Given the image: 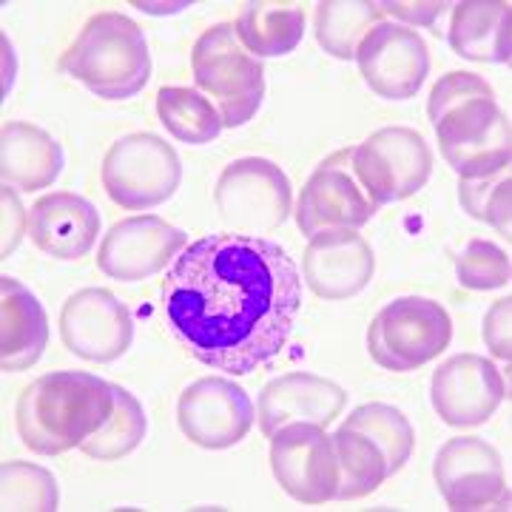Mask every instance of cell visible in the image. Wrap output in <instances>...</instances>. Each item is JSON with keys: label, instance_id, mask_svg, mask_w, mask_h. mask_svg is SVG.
Here are the masks:
<instances>
[{"label": "cell", "instance_id": "cell-34", "mask_svg": "<svg viewBox=\"0 0 512 512\" xmlns=\"http://www.w3.org/2000/svg\"><path fill=\"white\" fill-rule=\"evenodd\" d=\"M0 197H3V248H0V254L12 256L18 251L23 234L29 231V211L20 205L15 188H9V185H3Z\"/></svg>", "mask_w": 512, "mask_h": 512}, {"label": "cell", "instance_id": "cell-1", "mask_svg": "<svg viewBox=\"0 0 512 512\" xmlns=\"http://www.w3.org/2000/svg\"><path fill=\"white\" fill-rule=\"evenodd\" d=\"M160 299L165 325L197 362L248 376L285 348L302 274L274 239L222 231L185 245Z\"/></svg>", "mask_w": 512, "mask_h": 512}, {"label": "cell", "instance_id": "cell-11", "mask_svg": "<svg viewBox=\"0 0 512 512\" xmlns=\"http://www.w3.org/2000/svg\"><path fill=\"white\" fill-rule=\"evenodd\" d=\"M271 470L279 487L299 504L319 507L336 498L339 464L325 427L293 421L271 436Z\"/></svg>", "mask_w": 512, "mask_h": 512}, {"label": "cell", "instance_id": "cell-22", "mask_svg": "<svg viewBox=\"0 0 512 512\" xmlns=\"http://www.w3.org/2000/svg\"><path fill=\"white\" fill-rule=\"evenodd\" d=\"M0 177L18 191L49 188L63 171V148L55 137L32 123H6L0 131Z\"/></svg>", "mask_w": 512, "mask_h": 512}, {"label": "cell", "instance_id": "cell-13", "mask_svg": "<svg viewBox=\"0 0 512 512\" xmlns=\"http://www.w3.org/2000/svg\"><path fill=\"white\" fill-rule=\"evenodd\" d=\"M256 419L248 393L222 376H205L188 384L177 404L180 430L202 450H228L251 433Z\"/></svg>", "mask_w": 512, "mask_h": 512}, {"label": "cell", "instance_id": "cell-33", "mask_svg": "<svg viewBox=\"0 0 512 512\" xmlns=\"http://www.w3.org/2000/svg\"><path fill=\"white\" fill-rule=\"evenodd\" d=\"M510 313H512V299H495L493 308L484 316V342L487 348L493 350V356L504 359L510 365L512 359V342H510Z\"/></svg>", "mask_w": 512, "mask_h": 512}, {"label": "cell", "instance_id": "cell-3", "mask_svg": "<svg viewBox=\"0 0 512 512\" xmlns=\"http://www.w3.org/2000/svg\"><path fill=\"white\" fill-rule=\"evenodd\" d=\"M114 410V384L92 373L60 370L29 384L18 399L20 441L37 456L83 447Z\"/></svg>", "mask_w": 512, "mask_h": 512}, {"label": "cell", "instance_id": "cell-27", "mask_svg": "<svg viewBox=\"0 0 512 512\" xmlns=\"http://www.w3.org/2000/svg\"><path fill=\"white\" fill-rule=\"evenodd\" d=\"M382 12L365 0H325L316 6V40L336 60L356 57L362 37L379 23Z\"/></svg>", "mask_w": 512, "mask_h": 512}, {"label": "cell", "instance_id": "cell-35", "mask_svg": "<svg viewBox=\"0 0 512 512\" xmlns=\"http://www.w3.org/2000/svg\"><path fill=\"white\" fill-rule=\"evenodd\" d=\"M379 12L387 18L402 20V26L413 29V26H433L436 18L444 15L447 3L441 0H430V3H376Z\"/></svg>", "mask_w": 512, "mask_h": 512}, {"label": "cell", "instance_id": "cell-29", "mask_svg": "<svg viewBox=\"0 0 512 512\" xmlns=\"http://www.w3.org/2000/svg\"><path fill=\"white\" fill-rule=\"evenodd\" d=\"M146 439V413L126 387L114 384V410L106 424L80 450L97 461H117L134 453Z\"/></svg>", "mask_w": 512, "mask_h": 512}, {"label": "cell", "instance_id": "cell-2", "mask_svg": "<svg viewBox=\"0 0 512 512\" xmlns=\"http://www.w3.org/2000/svg\"><path fill=\"white\" fill-rule=\"evenodd\" d=\"M427 117L439 134L441 157L461 180H478L510 168V120L498 109L490 83L478 74H444L430 92Z\"/></svg>", "mask_w": 512, "mask_h": 512}, {"label": "cell", "instance_id": "cell-14", "mask_svg": "<svg viewBox=\"0 0 512 512\" xmlns=\"http://www.w3.org/2000/svg\"><path fill=\"white\" fill-rule=\"evenodd\" d=\"M359 72L382 100L416 97L430 74L427 43L402 23H376L356 49Z\"/></svg>", "mask_w": 512, "mask_h": 512}, {"label": "cell", "instance_id": "cell-8", "mask_svg": "<svg viewBox=\"0 0 512 512\" xmlns=\"http://www.w3.org/2000/svg\"><path fill=\"white\" fill-rule=\"evenodd\" d=\"M214 205L234 234H271L291 217V180L271 160L242 157L220 174Z\"/></svg>", "mask_w": 512, "mask_h": 512}, {"label": "cell", "instance_id": "cell-5", "mask_svg": "<svg viewBox=\"0 0 512 512\" xmlns=\"http://www.w3.org/2000/svg\"><path fill=\"white\" fill-rule=\"evenodd\" d=\"M191 72L202 92L217 100L225 128L245 126L265 97V69L239 43L234 23L205 29L191 49Z\"/></svg>", "mask_w": 512, "mask_h": 512}, {"label": "cell", "instance_id": "cell-24", "mask_svg": "<svg viewBox=\"0 0 512 512\" xmlns=\"http://www.w3.org/2000/svg\"><path fill=\"white\" fill-rule=\"evenodd\" d=\"M234 29L256 60L291 55L305 37V12L299 3H245Z\"/></svg>", "mask_w": 512, "mask_h": 512}, {"label": "cell", "instance_id": "cell-23", "mask_svg": "<svg viewBox=\"0 0 512 512\" xmlns=\"http://www.w3.org/2000/svg\"><path fill=\"white\" fill-rule=\"evenodd\" d=\"M510 3L464 0L450 20L453 52L476 63H510Z\"/></svg>", "mask_w": 512, "mask_h": 512}, {"label": "cell", "instance_id": "cell-28", "mask_svg": "<svg viewBox=\"0 0 512 512\" xmlns=\"http://www.w3.org/2000/svg\"><path fill=\"white\" fill-rule=\"evenodd\" d=\"M345 427L359 430L382 450L387 461V476H396L416 450V430L402 410L393 404H362L345 419Z\"/></svg>", "mask_w": 512, "mask_h": 512}, {"label": "cell", "instance_id": "cell-9", "mask_svg": "<svg viewBox=\"0 0 512 512\" xmlns=\"http://www.w3.org/2000/svg\"><path fill=\"white\" fill-rule=\"evenodd\" d=\"M353 168L379 208L419 194L433 174V151L416 128L387 126L353 146Z\"/></svg>", "mask_w": 512, "mask_h": 512}, {"label": "cell", "instance_id": "cell-21", "mask_svg": "<svg viewBox=\"0 0 512 512\" xmlns=\"http://www.w3.org/2000/svg\"><path fill=\"white\" fill-rule=\"evenodd\" d=\"M49 345V316L15 276L0 279V367L20 373L37 365Z\"/></svg>", "mask_w": 512, "mask_h": 512}, {"label": "cell", "instance_id": "cell-4", "mask_svg": "<svg viewBox=\"0 0 512 512\" xmlns=\"http://www.w3.org/2000/svg\"><path fill=\"white\" fill-rule=\"evenodd\" d=\"M60 69L80 80L94 97L128 100L146 89L151 55L143 29L120 12H100L74 37Z\"/></svg>", "mask_w": 512, "mask_h": 512}, {"label": "cell", "instance_id": "cell-15", "mask_svg": "<svg viewBox=\"0 0 512 512\" xmlns=\"http://www.w3.org/2000/svg\"><path fill=\"white\" fill-rule=\"evenodd\" d=\"M60 339L74 356L106 365L131 348L134 322L114 293L106 288H83L72 293L60 311Z\"/></svg>", "mask_w": 512, "mask_h": 512}, {"label": "cell", "instance_id": "cell-31", "mask_svg": "<svg viewBox=\"0 0 512 512\" xmlns=\"http://www.w3.org/2000/svg\"><path fill=\"white\" fill-rule=\"evenodd\" d=\"M57 501V481L49 470L26 461L3 464V510L55 512Z\"/></svg>", "mask_w": 512, "mask_h": 512}, {"label": "cell", "instance_id": "cell-32", "mask_svg": "<svg viewBox=\"0 0 512 512\" xmlns=\"http://www.w3.org/2000/svg\"><path fill=\"white\" fill-rule=\"evenodd\" d=\"M458 282L470 291H493L510 285V256L493 242L473 239L456 256Z\"/></svg>", "mask_w": 512, "mask_h": 512}, {"label": "cell", "instance_id": "cell-6", "mask_svg": "<svg viewBox=\"0 0 512 512\" xmlns=\"http://www.w3.org/2000/svg\"><path fill=\"white\" fill-rule=\"evenodd\" d=\"M453 339L450 313L424 296H402L376 313L367 330L370 359L384 370L410 373L433 362Z\"/></svg>", "mask_w": 512, "mask_h": 512}, {"label": "cell", "instance_id": "cell-12", "mask_svg": "<svg viewBox=\"0 0 512 512\" xmlns=\"http://www.w3.org/2000/svg\"><path fill=\"white\" fill-rule=\"evenodd\" d=\"M433 476L450 510H493L510 504L504 461L478 436L450 439L436 456Z\"/></svg>", "mask_w": 512, "mask_h": 512}, {"label": "cell", "instance_id": "cell-17", "mask_svg": "<svg viewBox=\"0 0 512 512\" xmlns=\"http://www.w3.org/2000/svg\"><path fill=\"white\" fill-rule=\"evenodd\" d=\"M504 396L507 384L501 370L478 353H461L447 359L430 382L433 410L450 427L484 424L501 407Z\"/></svg>", "mask_w": 512, "mask_h": 512}, {"label": "cell", "instance_id": "cell-10", "mask_svg": "<svg viewBox=\"0 0 512 512\" xmlns=\"http://www.w3.org/2000/svg\"><path fill=\"white\" fill-rule=\"evenodd\" d=\"M379 205L367 197L353 168V148H342L316 165L311 180L302 188L296 225L305 237L322 231H356L376 217Z\"/></svg>", "mask_w": 512, "mask_h": 512}, {"label": "cell", "instance_id": "cell-20", "mask_svg": "<svg viewBox=\"0 0 512 512\" xmlns=\"http://www.w3.org/2000/svg\"><path fill=\"white\" fill-rule=\"evenodd\" d=\"M100 234V214L86 197L52 191L29 208V239L52 259H83Z\"/></svg>", "mask_w": 512, "mask_h": 512}, {"label": "cell", "instance_id": "cell-18", "mask_svg": "<svg viewBox=\"0 0 512 512\" xmlns=\"http://www.w3.org/2000/svg\"><path fill=\"white\" fill-rule=\"evenodd\" d=\"M305 282L319 299L342 302L367 288L376 271V259L356 231H322L313 234L302 256Z\"/></svg>", "mask_w": 512, "mask_h": 512}, {"label": "cell", "instance_id": "cell-26", "mask_svg": "<svg viewBox=\"0 0 512 512\" xmlns=\"http://www.w3.org/2000/svg\"><path fill=\"white\" fill-rule=\"evenodd\" d=\"M157 117L174 140L188 146H208L225 128L217 106L185 86H163L157 92Z\"/></svg>", "mask_w": 512, "mask_h": 512}, {"label": "cell", "instance_id": "cell-16", "mask_svg": "<svg viewBox=\"0 0 512 512\" xmlns=\"http://www.w3.org/2000/svg\"><path fill=\"white\" fill-rule=\"evenodd\" d=\"M188 245L180 228L168 225L154 214L128 217L111 225L97 251V268L117 282H143L174 262Z\"/></svg>", "mask_w": 512, "mask_h": 512}, {"label": "cell", "instance_id": "cell-30", "mask_svg": "<svg viewBox=\"0 0 512 512\" xmlns=\"http://www.w3.org/2000/svg\"><path fill=\"white\" fill-rule=\"evenodd\" d=\"M510 188L512 177L510 168L498 171L490 177H478V180H461L458 183V200L461 208L476 217V220L493 225L501 237L510 242Z\"/></svg>", "mask_w": 512, "mask_h": 512}, {"label": "cell", "instance_id": "cell-19", "mask_svg": "<svg viewBox=\"0 0 512 512\" xmlns=\"http://www.w3.org/2000/svg\"><path fill=\"white\" fill-rule=\"evenodd\" d=\"M348 393L330 379L313 373H288L262 387L256 419L259 430L271 439L279 427L293 421H311L328 427L345 410Z\"/></svg>", "mask_w": 512, "mask_h": 512}, {"label": "cell", "instance_id": "cell-7", "mask_svg": "<svg viewBox=\"0 0 512 512\" xmlns=\"http://www.w3.org/2000/svg\"><path fill=\"white\" fill-rule=\"evenodd\" d=\"M100 177L111 202L126 211H148L174 197L183 183V165L163 137L137 131L111 143Z\"/></svg>", "mask_w": 512, "mask_h": 512}, {"label": "cell", "instance_id": "cell-25", "mask_svg": "<svg viewBox=\"0 0 512 512\" xmlns=\"http://www.w3.org/2000/svg\"><path fill=\"white\" fill-rule=\"evenodd\" d=\"M330 439H333V453H336V464H339L336 501L365 498V495L376 493L390 478L384 453L359 430H350L342 424Z\"/></svg>", "mask_w": 512, "mask_h": 512}]
</instances>
